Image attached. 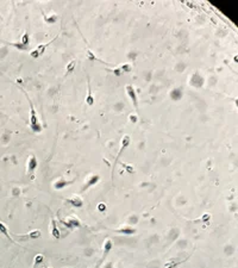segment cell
Returning a JSON list of instances; mask_svg holds the SVG:
<instances>
[{"label":"cell","mask_w":238,"mask_h":268,"mask_svg":"<svg viewBox=\"0 0 238 268\" xmlns=\"http://www.w3.org/2000/svg\"><path fill=\"white\" fill-rule=\"evenodd\" d=\"M28 100H29V104H30V124H31V129L34 130V132H41L42 131V125L38 120V117H37V113H36V110L34 107V104L31 102V99L28 97Z\"/></svg>","instance_id":"1"},{"label":"cell","mask_w":238,"mask_h":268,"mask_svg":"<svg viewBox=\"0 0 238 268\" xmlns=\"http://www.w3.org/2000/svg\"><path fill=\"white\" fill-rule=\"evenodd\" d=\"M36 168H37V159H36V156L34 155V156H30V159H29V162H28V169H26V174L28 175H32V174H35V172H36Z\"/></svg>","instance_id":"2"},{"label":"cell","mask_w":238,"mask_h":268,"mask_svg":"<svg viewBox=\"0 0 238 268\" xmlns=\"http://www.w3.org/2000/svg\"><path fill=\"white\" fill-rule=\"evenodd\" d=\"M111 248H112V241H111V240H106V241H105V244H104V253H102V258H101L100 262L98 264V266H96V268L100 267V266H101V264H102V262L105 261V259H106L107 254L110 253Z\"/></svg>","instance_id":"3"},{"label":"cell","mask_w":238,"mask_h":268,"mask_svg":"<svg viewBox=\"0 0 238 268\" xmlns=\"http://www.w3.org/2000/svg\"><path fill=\"white\" fill-rule=\"evenodd\" d=\"M55 38H56V37H55ZM55 38H54V40H55ZM54 40H51L50 42H48V43H46V44L38 46V47H37V48H36V49H35V50H34V52L31 53V56H32L34 58H38V57H40V56H41L42 54L44 53V50H46V48H47L48 46H49L50 43H52V42H54Z\"/></svg>","instance_id":"4"},{"label":"cell","mask_w":238,"mask_h":268,"mask_svg":"<svg viewBox=\"0 0 238 268\" xmlns=\"http://www.w3.org/2000/svg\"><path fill=\"white\" fill-rule=\"evenodd\" d=\"M126 92H128V94H129V97L131 98V100H132V103H134V106L135 108L138 111V103H137V97H136V91L134 90V86H126Z\"/></svg>","instance_id":"5"},{"label":"cell","mask_w":238,"mask_h":268,"mask_svg":"<svg viewBox=\"0 0 238 268\" xmlns=\"http://www.w3.org/2000/svg\"><path fill=\"white\" fill-rule=\"evenodd\" d=\"M129 143H130V137H129L128 135H125V136L123 137V140H122V148H120V150H119V153H118V156L116 158V163H114V164H117V163H118L119 158L122 156L123 152H124V150H125V148L129 146Z\"/></svg>","instance_id":"6"},{"label":"cell","mask_w":238,"mask_h":268,"mask_svg":"<svg viewBox=\"0 0 238 268\" xmlns=\"http://www.w3.org/2000/svg\"><path fill=\"white\" fill-rule=\"evenodd\" d=\"M51 229H52V236L56 238V240H58L60 238V231H58V229H57V226H56V222L52 219L51 220Z\"/></svg>","instance_id":"7"},{"label":"cell","mask_w":238,"mask_h":268,"mask_svg":"<svg viewBox=\"0 0 238 268\" xmlns=\"http://www.w3.org/2000/svg\"><path fill=\"white\" fill-rule=\"evenodd\" d=\"M86 103H87V104H88L90 106H92V105H93V103H94V100H93V97H92V93H91V85H90V82H88V96H87Z\"/></svg>","instance_id":"8"},{"label":"cell","mask_w":238,"mask_h":268,"mask_svg":"<svg viewBox=\"0 0 238 268\" xmlns=\"http://www.w3.org/2000/svg\"><path fill=\"white\" fill-rule=\"evenodd\" d=\"M74 67H75V61H72L68 66H67V72H66V76L70 73V72H73L74 70Z\"/></svg>","instance_id":"9"},{"label":"cell","mask_w":238,"mask_h":268,"mask_svg":"<svg viewBox=\"0 0 238 268\" xmlns=\"http://www.w3.org/2000/svg\"><path fill=\"white\" fill-rule=\"evenodd\" d=\"M43 255H41V254H38V255H36V259H35V268L37 267L42 261H43Z\"/></svg>","instance_id":"10"},{"label":"cell","mask_w":238,"mask_h":268,"mask_svg":"<svg viewBox=\"0 0 238 268\" xmlns=\"http://www.w3.org/2000/svg\"><path fill=\"white\" fill-rule=\"evenodd\" d=\"M41 236V232L38 231V230H36V231H34V232H31V234H29L28 235V237H30V238H37V237H40Z\"/></svg>","instance_id":"11"},{"label":"cell","mask_w":238,"mask_h":268,"mask_svg":"<svg viewBox=\"0 0 238 268\" xmlns=\"http://www.w3.org/2000/svg\"><path fill=\"white\" fill-rule=\"evenodd\" d=\"M119 232H125V234H134L135 232V230L134 229H131V228H129V229H123V230H118Z\"/></svg>","instance_id":"12"},{"label":"cell","mask_w":238,"mask_h":268,"mask_svg":"<svg viewBox=\"0 0 238 268\" xmlns=\"http://www.w3.org/2000/svg\"><path fill=\"white\" fill-rule=\"evenodd\" d=\"M46 268H48V267H46Z\"/></svg>","instance_id":"13"}]
</instances>
